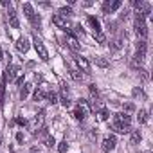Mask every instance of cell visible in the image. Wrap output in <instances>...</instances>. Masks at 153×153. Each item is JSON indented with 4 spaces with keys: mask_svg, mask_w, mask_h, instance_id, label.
Masks as SVG:
<instances>
[{
    "mask_svg": "<svg viewBox=\"0 0 153 153\" xmlns=\"http://www.w3.org/2000/svg\"><path fill=\"white\" fill-rule=\"evenodd\" d=\"M16 49L24 54V52H27L29 51V40L25 38V36H22V38H18L16 40Z\"/></svg>",
    "mask_w": 153,
    "mask_h": 153,
    "instance_id": "4fadbf2b",
    "label": "cell"
},
{
    "mask_svg": "<svg viewBox=\"0 0 153 153\" xmlns=\"http://www.w3.org/2000/svg\"><path fill=\"white\" fill-rule=\"evenodd\" d=\"M142 140V135H140V131L139 130H135V131H131V137H130V144H133V146H137L139 142Z\"/></svg>",
    "mask_w": 153,
    "mask_h": 153,
    "instance_id": "ac0fdd59",
    "label": "cell"
},
{
    "mask_svg": "<svg viewBox=\"0 0 153 153\" xmlns=\"http://www.w3.org/2000/svg\"><path fill=\"white\" fill-rule=\"evenodd\" d=\"M144 58H146V54H140V52H135V56H133V59H131V67H139V65H142V61H144Z\"/></svg>",
    "mask_w": 153,
    "mask_h": 153,
    "instance_id": "2e32d148",
    "label": "cell"
},
{
    "mask_svg": "<svg viewBox=\"0 0 153 153\" xmlns=\"http://www.w3.org/2000/svg\"><path fill=\"white\" fill-rule=\"evenodd\" d=\"M130 123H131V117L128 114H115L112 121V130L117 133H130L131 131Z\"/></svg>",
    "mask_w": 153,
    "mask_h": 153,
    "instance_id": "6da1fadb",
    "label": "cell"
},
{
    "mask_svg": "<svg viewBox=\"0 0 153 153\" xmlns=\"http://www.w3.org/2000/svg\"><path fill=\"white\" fill-rule=\"evenodd\" d=\"M54 144H56V140H54V137H51V135H47V137H45V146H47V148H52Z\"/></svg>",
    "mask_w": 153,
    "mask_h": 153,
    "instance_id": "83f0119b",
    "label": "cell"
},
{
    "mask_svg": "<svg viewBox=\"0 0 153 153\" xmlns=\"http://www.w3.org/2000/svg\"><path fill=\"white\" fill-rule=\"evenodd\" d=\"M70 76H72V79H76V81H81L83 79V74H81V70L79 68H70Z\"/></svg>",
    "mask_w": 153,
    "mask_h": 153,
    "instance_id": "d6986e66",
    "label": "cell"
},
{
    "mask_svg": "<svg viewBox=\"0 0 153 153\" xmlns=\"http://www.w3.org/2000/svg\"><path fill=\"white\" fill-rule=\"evenodd\" d=\"M90 114V106H88V101L87 99H79L78 101V108L74 110V117L78 119V121H85L87 119V115Z\"/></svg>",
    "mask_w": 153,
    "mask_h": 153,
    "instance_id": "7a4b0ae2",
    "label": "cell"
},
{
    "mask_svg": "<svg viewBox=\"0 0 153 153\" xmlns=\"http://www.w3.org/2000/svg\"><path fill=\"white\" fill-rule=\"evenodd\" d=\"M16 123H18L20 126H27V121H25L24 117H18V119H16Z\"/></svg>",
    "mask_w": 153,
    "mask_h": 153,
    "instance_id": "d6a6232c",
    "label": "cell"
},
{
    "mask_svg": "<svg viewBox=\"0 0 153 153\" xmlns=\"http://www.w3.org/2000/svg\"><path fill=\"white\" fill-rule=\"evenodd\" d=\"M137 121H139L140 124H144V123H148V112H146V110H139V115H137Z\"/></svg>",
    "mask_w": 153,
    "mask_h": 153,
    "instance_id": "7402d4cb",
    "label": "cell"
},
{
    "mask_svg": "<svg viewBox=\"0 0 153 153\" xmlns=\"http://www.w3.org/2000/svg\"><path fill=\"white\" fill-rule=\"evenodd\" d=\"M0 142H2V137H0Z\"/></svg>",
    "mask_w": 153,
    "mask_h": 153,
    "instance_id": "f35d334b",
    "label": "cell"
},
{
    "mask_svg": "<svg viewBox=\"0 0 153 153\" xmlns=\"http://www.w3.org/2000/svg\"><path fill=\"white\" fill-rule=\"evenodd\" d=\"M31 88H33V85H31V83H25V85L20 88V99H22V101H24V99H27V96H29Z\"/></svg>",
    "mask_w": 153,
    "mask_h": 153,
    "instance_id": "e0dca14e",
    "label": "cell"
},
{
    "mask_svg": "<svg viewBox=\"0 0 153 153\" xmlns=\"http://www.w3.org/2000/svg\"><path fill=\"white\" fill-rule=\"evenodd\" d=\"M123 6V2L121 0H114V2H110V0H106V2L103 4V11L106 13V15H112V13H115L119 7Z\"/></svg>",
    "mask_w": 153,
    "mask_h": 153,
    "instance_id": "9c48e42d",
    "label": "cell"
},
{
    "mask_svg": "<svg viewBox=\"0 0 153 153\" xmlns=\"http://www.w3.org/2000/svg\"><path fill=\"white\" fill-rule=\"evenodd\" d=\"M94 36H96V40H97L101 45H105V42H106V36H105L103 33H97V34H94Z\"/></svg>",
    "mask_w": 153,
    "mask_h": 153,
    "instance_id": "f546056e",
    "label": "cell"
},
{
    "mask_svg": "<svg viewBox=\"0 0 153 153\" xmlns=\"http://www.w3.org/2000/svg\"><path fill=\"white\" fill-rule=\"evenodd\" d=\"M7 20H9V25H11L13 29H18V27H20V20H18L16 13H15L13 9L9 11V16H7Z\"/></svg>",
    "mask_w": 153,
    "mask_h": 153,
    "instance_id": "5bb4252c",
    "label": "cell"
},
{
    "mask_svg": "<svg viewBox=\"0 0 153 153\" xmlns=\"http://www.w3.org/2000/svg\"><path fill=\"white\" fill-rule=\"evenodd\" d=\"M146 51H148V43H146L144 40H140V42L137 43V52H140V54H146Z\"/></svg>",
    "mask_w": 153,
    "mask_h": 153,
    "instance_id": "603a6c76",
    "label": "cell"
},
{
    "mask_svg": "<svg viewBox=\"0 0 153 153\" xmlns=\"http://www.w3.org/2000/svg\"><path fill=\"white\" fill-rule=\"evenodd\" d=\"M124 110H126V112H131V110H135V106H133L131 103H128V105H124Z\"/></svg>",
    "mask_w": 153,
    "mask_h": 153,
    "instance_id": "836d02e7",
    "label": "cell"
},
{
    "mask_svg": "<svg viewBox=\"0 0 153 153\" xmlns=\"http://www.w3.org/2000/svg\"><path fill=\"white\" fill-rule=\"evenodd\" d=\"M16 140H18V142H22V140H24V133H20V131H18V133H16Z\"/></svg>",
    "mask_w": 153,
    "mask_h": 153,
    "instance_id": "e575fe53",
    "label": "cell"
},
{
    "mask_svg": "<svg viewBox=\"0 0 153 153\" xmlns=\"http://www.w3.org/2000/svg\"><path fill=\"white\" fill-rule=\"evenodd\" d=\"M88 24H90V27H92V31H94V34H97V33H101V24H99V20L96 18V16H88Z\"/></svg>",
    "mask_w": 153,
    "mask_h": 153,
    "instance_id": "9a60e30c",
    "label": "cell"
},
{
    "mask_svg": "<svg viewBox=\"0 0 153 153\" xmlns=\"http://www.w3.org/2000/svg\"><path fill=\"white\" fill-rule=\"evenodd\" d=\"M115 146H117V137H115V135H106V137L103 139V142H101V149H103L105 153L114 151Z\"/></svg>",
    "mask_w": 153,
    "mask_h": 153,
    "instance_id": "3957f363",
    "label": "cell"
},
{
    "mask_svg": "<svg viewBox=\"0 0 153 153\" xmlns=\"http://www.w3.org/2000/svg\"><path fill=\"white\" fill-rule=\"evenodd\" d=\"M108 117H110V114H108L106 108H101V110L97 112V119H99V121H106Z\"/></svg>",
    "mask_w": 153,
    "mask_h": 153,
    "instance_id": "d4e9b609",
    "label": "cell"
},
{
    "mask_svg": "<svg viewBox=\"0 0 153 153\" xmlns=\"http://www.w3.org/2000/svg\"><path fill=\"white\" fill-rule=\"evenodd\" d=\"M24 13H25V16H27L34 25H40V22H42V20H40V16H36V13H34L33 6H31L29 2H25V4H24Z\"/></svg>",
    "mask_w": 153,
    "mask_h": 153,
    "instance_id": "ba28073f",
    "label": "cell"
},
{
    "mask_svg": "<svg viewBox=\"0 0 153 153\" xmlns=\"http://www.w3.org/2000/svg\"><path fill=\"white\" fill-rule=\"evenodd\" d=\"M45 97H47L52 105H54V103H58V96H56L54 92H47V94H45Z\"/></svg>",
    "mask_w": 153,
    "mask_h": 153,
    "instance_id": "4316f807",
    "label": "cell"
},
{
    "mask_svg": "<svg viewBox=\"0 0 153 153\" xmlns=\"http://www.w3.org/2000/svg\"><path fill=\"white\" fill-rule=\"evenodd\" d=\"M76 63H78L79 70H83V72H90V63H88V59H87V58L78 56V58H76Z\"/></svg>",
    "mask_w": 153,
    "mask_h": 153,
    "instance_id": "7c38bea8",
    "label": "cell"
},
{
    "mask_svg": "<svg viewBox=\"0 0 153 153\" xmlns=\"http://www.w3.org/2000/svg\"><path fill=\"white\" fill-rule=\"evenodd\" d=\"M133 96H142V90H140V88H135V90H133Z\"/></svg>",
    "mask_w": 153,
    "mask_h": 153,
    "instance_id": "d590c367",
    "label": "cell"
},
{
    "mask_svg": "<svg viewBox=\"0 0 153 153\" xmlns=\"http://www.w3.org/2000/svg\"><path fill=\"white\" fill-rule=\"evenodd\" d=\"M52 24H54L58 29H63V31H68V33H70V24H68L67 18H63V16H59V15H54V16H52Z\"/></svg>",
    "mask_w": 153,
    "mask_h": 153,
    "instance_id": "30bf717a",
    "label": "cell"
},
{
    "mask_svg": "<svg viewBox=\"0 0 153 153\" xmlns=\"http://www.w3.org/2000/svg\"><path fill=\"white\" fill-rule=\"evenodd\" d=\"M24 76H25V72H20V74L16 76V79H15L16 85H22V83H24Z\"/></svg>",
    "mask_w": 153,
    "mask_h": 153,
    "instance_id": "4dcf8cb0",
    "label": "cell"
},
{
    "mask_svg": "<svg viewBox=\"0 0 153 153\" xmlns=\"http://www.w3.org/2000/svg\"><path fill=\"white\" fill-rule=\"evenodd\" d=\"M70 15H72V7H70V6H63V7L59 9V16L67 18V16H70Z\"/></svg>",
    "mask_w": 153,
    "mask_h": 153,
    "instance_id": "44dd1931",
    "label": "cell"
},
{
    "mask_svg": "<svg viewBox=\"0 0 153 153\" xmlns=\"http://www.w3.org/2000/svg\"><path fill=\"white\" fill-rule=\"evenodd\" d=\"M67 149H68V144H67V140L59 142V146H58V151H59V153H67Z\"/></svg>",
    "mask_w": 153,
    "mask_h": 153,
    "instance_id": "f1b7e54d",
    "label": "cell"
},
{
    "mask_svg": "<svg viewBox=\"0 0 153 153\" xmlns=\"http://www.w3.org/2000/svg\"><path fill=\"white\" fill-rule=\"evenodd\" d=\"M133 27H135L137 36H140V38H146V36H148V25H146L144 18L135 16V24H133Z\"/></svg>",
    "mask_w": 153,
    "mask_h": 153,
    "instance_id": "8992f818",
    "label": "cell"
},
{
    "mask_svg": "<svg viewBox=\"0 0 153 153\" xmlns=\"http://www.w3.org/2000/svg\"><path fill=\"white\" fill-rule=\"evenodd\" d=\"M43 97H45V92H43L42 88H36V90H34L33 99H34V101H43Z\"/></svg>",
    "mask_w": 153,
    "mask_h": 153,
    "instance_id": "cb8c5ba5",
    "label": "cell"
},
{
    "mask_svg": "<svg viewBox=\"0 0 153 153\" xmlns=\"http://www.w3.org/2000/svg\"><path fill=\"white\" fill-rule=\"evenodd\" d=\"M65 42H67V45H68V47H70V49H72L74 52H79V51H81V45L78 43V40H76V38H74V36H72L70 33L67 34V38H65Z\"/></svg>",
    "mask_w": 153,
    "mask_h": 153,
    "instance_id": "8fae6325",
    "label": "cell"
},
{
    "mask_svg": "<svg viewBox=\"0 0 153 153\" xmlns=\"http://www.w3.org/2000/svg\"><path fill=\"white\" fill-rule=\"evenodd\" d=\"M74 29H76V34H81V36H85V31H83V27L78 24V25H74Z\"/></svg>",
    "mask_w": 153,
    "mask_h": 153,
    "instance_id": "1f68e13d",
    "label": "cell"
},
{
    "mask_svg": "<svg viewBox=\"0 0 153 153\" xmlns=\"http://www.w3.org/2000/svg\"><path fill=\"white\" fill-rule=\"evenodd\" d=\"M33 43H34V49H36V52H38V56L43 59V61H47L49 59V51L45 49V45H43V42L38 38V36H34L33 38Z\"/></svg>",
    "mask_w": 153,
    "mask_h": 153,
    "instance_id": "277c9868",
    "label": "cell"
},
{
    "mask_svg": "<svg viewBox=\"0 0 153 153\" xmlns=\"http://www.w3.org/2000/svg\"><path fill=\"white\" fill-rule=\"evenodd\" d=\"M0 59H2V49H0Z\"/></svg>",
    "mask_w": 153,
    "mask_h": 153,
    "instance_id": "74e56055",
    "label": "cell"
},
{
    "mask_svg": "<svg viewBox=\"0 0 153 153\" xmlns=\"http://www.w3.org/2000/svg\"><path fill=\"white\" fill-rule=\"evenodd\" d=\"M0 103H2V97H0Z\"/></svg>",
    "mask_w": 153,
    "mask_h": 153,
    "instance_id": "ab89813d",
    "label": "cell"
},
{
    "mask_svg": "<svg viewBox=\"0 0 153 153\" xmlns=\"http://www.w3.org/2000/svg\"><path fill=\"white\" fill-rule=\"evenodd\" d=\"M20 72H22V68H20V67H16V65H11V63H9V65L6 67L4 79H6V81H7V79H9V81H15V79H16V76H18Z\"/></svg>",
    "mask_w": 153,
    "mask_h": 153,
    "instance_id": "52a82bcc",
    "label": "cell"
},
{
    "mask_svg": "<svg viewBox=\"0 0 153 153\" xmlns=\"http://www.w3.org/2000/svg\"><path fill=\"white\" fill-rule=\"evenodd\" d=\"M43 121H45V112H40V114H36V115L33 117V121H31V130H33V133H38L40 130H43Z\"/></svg>",
    "mask_w": 153,
    "mask_h": 153,
    "instance_id": "5b68a950",
    "label": "cell"
},
{
    "mask_svg": "<svg viewBox=\"0 0 153 153\" xmlns=\"http://www.w3.org/2000/svg\"><path fill=\"white\" fill-rule=\"evenodd\" d=\"M38 151H40V149H38L36 146H33V148H31V153H38Z\"/></svg>",
    "mask_w": 153,
    "mask_h": 153,
    "instance_id": "8d00e7d4",
    "label": "cell"
},
{
    "mask_svg": "<svg viewBox=\"0 0 153 153\" xmlns=\"http://www.w3.org/2000/svg\"><path fill=\"white\" fill-rule=\"evenodd\" d=\"M123 42H124V38H123V36H119V38H115V40L112 42V51H119V49H121V47L124 45Z\"/></svg>",
    "mask_w": 153,
    "mask_h": 153,
    "instance_id": "ffe728a7",
    "label": "cell"
},
{
    "mask_svg": "<svg viewBox=\"0 0 153 153\" xmlns=\"http://www.w3.org/2000/svg\"><path fill=\"white\" fill-rule=\"evenodd\" d=\"M94 61H96V65H99V67H108V61H106L105 58H101V56H97Z\"/></svg>",
    "mask_w": 153,
    "mask_h": 153,
    "instance_id": "484cf974",
    "label": "cell"
}]
</instances>
